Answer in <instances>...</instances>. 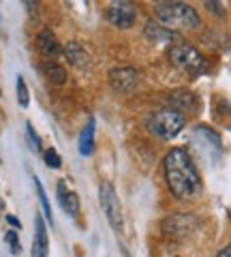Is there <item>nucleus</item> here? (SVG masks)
<instances>
[{
    "instance_id": "1",
    "label": "nucleus",
    "mask_w": 231,
    "mask_h": 257,
    "mask_svg": "<svg viewBox=\"0 0 231 257\" xmlns=\"http://www.w3.org/2000/svg\"><path fill=\"white\" fill-rule=\"evenodd\" d=\"M165 180L171 195L178 199H193L201 193V178L195 170L188 152L182 148H171L163 163Z\"/></svg>"
},
{
    "instance_id": "2",
    "label": "nucleus",
    "mask_w": 231,
    "mask_h": 257,
    "mask_svg": "<svg viewBox=\"0 0 231 257\" xmlns=\"http://www.w3.org/2000/svg\"><path fill=\"white\" fill-rule=\"evenodd\" d=\"M156 20L163 28H169L176 32V28H199L201 26V20H199V13L186 3H161L154 7Z\"/></svg>"
},
{
    "instance_id": "3",
    "label": "nucleus",
    "mask_w": 231,
    "mask_h": 257,
    "mask_svg": "<svg viewBox=\"0 0 231 257\" xmlns=\"http://www.w3.org/2000/svg\"><path fill=\"white\" fill-rule=\"evenodd\" d=\"M167 58L180 71H186L190 75H203L208 73L210 64L203 58V54L193 47L190 43H173L169 50H167Z\"/></svg>"
},
{
    "instance_id": "4",
    "label": "nucleus",
    "mask_w": 231,
    "mask_h": 257,
    "mask_svg": "<svg viewBox=\"0 0 231 257\" xmlns=\"http://www.w3.org/2000/svg\"><path fill=\"white\" fill-rule=\"evenodd\" d=\"M146 126L154 138L171 140L184 128V114H180V111L171 109V107H161L146 120Z\"/></svg>"
},
{
    "instance_id": "5",
    "label": "nucleus",
    "mask_w": 231,
    "mask_h": 257,
    "mask_svg": "<svg viewBox=\"0 0 231 257\" xmlns=\"http://www.w3.org/2000/svg\"><path fill=\"white\" fill-rule=\"evenodd\" d=\"M99 197H101L103 212H105L109 225H111V227H114L116 231H122L124 219H122V208H120V202H118V195H116L114 184H111V182H101Z\"/></svg>"
},
{
    "instance_id": "6",
    "label": "nucleus",
    "mask_w": 231,
    "mask_h": 257,
    "mask_svg": "<svg viewBox=\"0 0 231 257\" xmlns=\"http://www.w3.org/2000/svg\"><path fill=\"white\" fill-rule=\"evenodd\" d=\"M197 227V216L193 214H171L163 221V231L173 240H184Z\"/></svg>"
},
{
    "instance_id": "7",
    "label": "nucleus",
    "mask_w": 231,
    "mask_h": 257,
    "mask_svg": "<svg viewBox=\"0 0 231 257\" xmlns=\"http://www.w3.org/2000/svg\"><path fill=\"white\" fill-rule=\"evenodd\" d=\"M107 20L114 24V26L126 30V28L133 26L135 20H137V7L131 5V3H126V0H118V3L109 5Z\"/></svg>"
},
{
    "instance_id": "8",
    "label": "nucleus",
    "mask_w": 231,
    "mask_h": 257,
    "mask_svg": "<svg viewBox=\"0 0 231 257\" xmlns=\"http://www.w3.org/2000/svg\"><path fill=\"white\" fill-rule=\"evenodd\" d=\"M109 84L116 92H131L139 86V73L133 67H118L109 71Z\"/></svg>"
},
{
    "instance_id": "9",
    "label": "nucleus",
    "mask_w": 231,
    "mask_h": 257,
    "mask_svg": "<svg viewBox=\"0 0 231 257\" xmlns=\"http://www.w3.org/2000/svg\"><path fill=\"white\" fill-rule=\"evenodd\" d=\"M50 255V236L41 214L35 216V242H33V257H47Z\"/></svg>"
},
{
    "instance_id": "10",
    "label": "nucleus",
    "mask_w": 231,
    "mask_h": 257,
    "mask_svg": "<svg viewBox=\"0 0 231 257\" xmlns=\"http://www.w3.org/2000/svg\"><path fill=\"white\" fill-rule=\"evenodd\" d=\"M37 47H39V52H41L43 56H47V58H52V60H56V58H60L62 56V45L58 43V39L54 37V32L52 30H41L39 32V37H37Z\"/></svg>"
},
{
    "instance_id": "11",
    "label": "nucleus",
    "mask_w": 231,
    "mask_h": 257,
    "mask_svg": "<svg viewBox=\"0 0 231 257\" xmlns=\"http://www.w3.org/2000/svg\"><path fill=\"white\" fill-rule=\"evenodd\" d=\"M62 54H65V56H67V60L73 64L75 69H79V71H88V69H90V64H92L90 54L86 52L77 41L67 43V47H65V52H62Z\"/></svg>"
},
{
    "instance_id": "12",
    "label": "nucleus",
    "mask_w": 231,
    "mask_h": 257,
    "mask_svg": "<svg viewBox=\"0 0 231 257\" xmlns=\"http://www.w3.org/2000/svg\"><path fill=\"white\" fill-rule=\"evenodd\" d=\"M58 191H56V195H58V204L60 208L65 210L69 216H77L79 214V197L75 191H71L65 182H58V187H56Z\"/></svg>"
},
{
    "instance_id": "13",
    "label": "nucleus",
    "mask_w": 231,
    "mask_h": 257,
    "mask_svg": "<svg viewBox=\"0 0 231 257\" xmlns=\"http://www.w3.org/2000/svg\"><path fill=\"white\" fill-rule=\"evenodd\" d=\"M169 107L184 114V111H195L197 109V96L188 90H176L169 94Z\"/></svg>"
},
{
    "instance_id": "14",
    "label": "nucleus",
    "mask_w": 231,
    "mask_h": 257,
    "mask_svg": "<svg viewBox=\"0 0 231 257\" xmlns=\"http://www.w3.org/2000/svg\"><path fill=\"white\" fill-rule=\"evenodd\" d=\"M94 124L97 122L90 118L88 122H86V126L82 128V133H79L77 146H79V155L82 157H90L92 150H94Z\"/></svg>"
},
{
    "instance_id": "15",
    "label": "nucleus",
    "mask_w": 231,
    "mask_h": 257,
    "mask_svg": "<svg viewBox=\"0 0 231 257\" xmlns=\"http://www.w3.org/2000/svg\"><path fill=\"white\" fill-rule=\"evenodd\" d=\"M146 37L150 39V41H158V43H171V41H176V32L169 30V28H163L161 24H156V22H150L146 24Z\"/></svg>"
},
{
    "instance_id": "16",
    "label": "nucleus",
    "mask_w": 231,
    "mask_h": 257,
    "mask_svg": "<svg viewBox=\"0 0 231 257\" xmlns=\"http://www.w3.org/2000/svg\"><path fill=\"white\" fill-rule=\"evenodd\" d=\"M41 69H43V75L50 79L52 84L62 86V84L67 82V71L62 69L56 60H47V62H43V64H41Z\"/></svg>"
},
{
    "instance_id": "17",
    "label": "nucleus",
    "mask_w": 231,
    "mask_h": 257,
    "mask_svg": "<svg viewBox=\"0 0 231 257\" xmlns=\"http://www.w3.org/2000/svg\"><path fill=\"white\" fill-rule=\"evenodd\" d=\"M35 187H37V195H39V202H41V206H43L45 219L50 221V223H54V214H52V206H50V199H47V195H45V189H43V184H41V180H39V178H35Z\"/></svg>"
},
{
    "instance_id": "18",
    "label": "nucleus",
    "mask_w": 231,
    "mask_h": 257,
    "mask_svg": "<svg viewBox=\"0 0 231 257\" xmlns=\"http://www.w3.org/2000/svg\"><path fill=\"white\" fill-rule=\"evenodd\" d=\"M43 161H45L47 167H52V170H58V167L62 165V159H60V155H58V150L56 148H47L43 152Z\"/></svg>"
},
{
    "instance_id": "19",
    "label": "nucleus",
    "mask_w": 231,
    "mask_h": 257,
    "mask_svg": "<svg viewBox=\"0 0 231 257\" xmlns=\"http://www.w3.org/2000/svg\"><path fill=\"white\" fill-rule=\"evenodd\" d=\"M5 242H7V246H9V251L13 255L22 253V244H20V238H18V231H15V229L7 231V234H5Z\"/></svg>"
},
{
    "instance_id": "20",
    "label": "nucleus",
    "mask_w": 231,
    "mask_h": 257,
    "mask_svg": "<svg viewBox=\"0 0 231 257\" xmlns=\"http://www.w3.org/2000/svg\"><path fill=\"white\" fill-rule=\"evenodd\" d=\"M18 103L22 107H28V103H30V92H28V86L26 82H24V77H18Z\"/></svg>"
},
{
    "instance_id": "21",
    "label": "nucleus",
    "mask_w": 231,
    "mask_h": 257,
    "mask_svg": "<svg viewBox=\"0 0 231 257\" xmlns=\"http://www.w3.org/2000/svg\"><path fill=\"white\" fill-rule=\"evenodd\" d=\"M26 135H28V144H30V148H33L35 152H41V138L37 135L35 126L30 124V122H26Z\"/></svg>"
},
{
    "instance_id": "22",
    "label": "nucleus",
    "mask_w": 231,
    "mask_h": 257,
    "mask_svg": "<svg viewBox=\"0 0 231 257\" xmlns=\"http://www.w3.org/2000/svg\"><path fill=\"white\" fill-rule=\"evenodd\" d=\"M7 223H9L13 229H20V227H22L20 219H18V216H13V214H7Z\"/></svg>"
},
{
    "instance_id": "23",
    "label": "nucleus",
    "mask_w": 231,
    "mask_h": 257,
    "mask_svg": "<svg viewBox=\"0 0 231 257\" xmlns=\"http://www.w3.org/2000/svg\"><path fill=\"white\" fill-rule=\"evenodd\" d=\"M216 257H231V244H227V246H222L220 251H218V255Z\"/></svg>"
},
{
    "instance_id": "24",
    "label": "nucleus",
    "mask_w": 231,
    "mask_h": 257,
    "mask_svg": "<svg viewBox=\"0 0 231 257\" xmlns=\"http://www.w3.org/2000/svg\"><path fill=\"white\" fill-rule=\"evenodd\" d=\"M3 208H5V202H3V197H0V210H3Z\"/></svg>"
}]
</instances>
